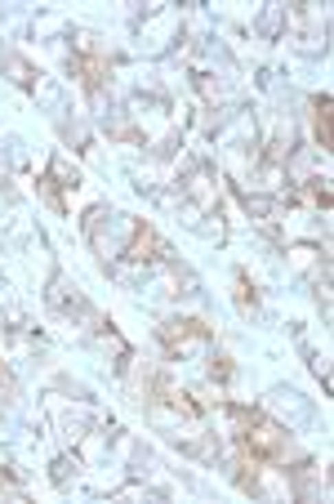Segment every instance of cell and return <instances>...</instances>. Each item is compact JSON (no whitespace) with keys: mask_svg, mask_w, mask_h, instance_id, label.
Instances as JSON below:
<instances>
[{"mask_svg":"<svg viewBox=\"0 0 334 504\" xmlns=\"http://www.w3.org/2000/svg\"><path fill=\"white\" fill-rule=\"evenodd\" d=\"M317 129H321V147H330V98L317 103Z\"/></svg>","mask_w":334,"mask_h":504,"instance_id":"cell-1","label":"cell"},{"mask_svg":"<svg viewBox=\"0 0 334 504\" xmlns=\"http://www.w3.org/2000/svg\"><path fill=\"white\" fill-rule=\"evenodd\" d=\"M152 246H156L152 228H143V232H138V241H134V250H129V255H134V259H143V250H152Z\"/></svg>","mask_w":334,"mask_h":504,"instance_id":"cell-2","label":"cell"}]
</instances>
